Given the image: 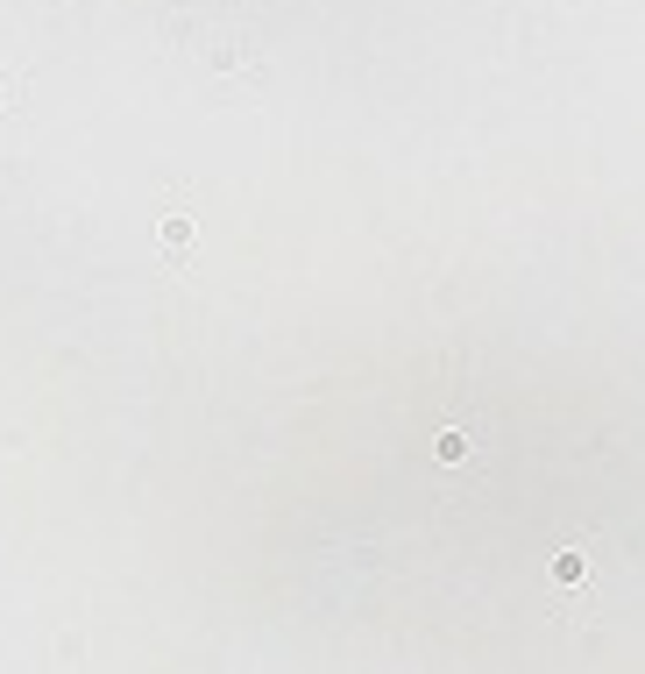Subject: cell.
<instances>
[{
	"label": "cell",
	"mask_w": 645,
	"mask_h": 674,
	"mask_svg": "<svg viewBox=\"0 0 645 674\" xmlns=\"http://www.w3.org/2000/svg\"><path fill=\"white\" fill-rule=\"evenodd\" d=\"M171 36L185 50V64L213 93H263L270 64H263V43L249 22H206V15H171Z\"/></svg>",
	"instance_id": "cell-1"
},
{
	"label": "cell",
	"mask_w": 645,
	"mask_h": 674,
	"mask_svg": "<svg viewBox=\"0 0 645 674\" xmlns=\"http://www.w3.org/2000/svg\"><path fill=\"white\" fill-rule=\"evenodd\" d=\"M192 249H199V213L171 206L164 220H156V256H164L171 270H192Z\"/></svg>",
	"instance_id": "cell-2"
},
{
	"label": "cell",
	"mask_w": 645,
	"mask_h": 674,
	"mask_svg": "<svg viewBox=\"0 0 645 674\" xmlns=\"http://www.w3.org/2000/svg\"><path fill=\"white\" fill-rule=\"evenodd\" d=\"M15 100H22V79H15V71H8V79H0V114H8Z\"/></svg>",
	"instance_id": "cell-3"
}]
</instances>
